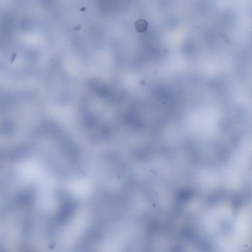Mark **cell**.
<instances>
[{
	"mask_svg": "<svg viewBox=\"0 0 252 252\" xmlns=\"http://www.w3.org/2000/svg\"><path fill=\"white\" fill-rule=\"evenodd\" d=\"M136 30L139 33L145 32L148 28V23L144 19H140L135 23Z\"/></svg>",
	"mask_w": 252,
	"mask_h": 252,
	"instance_id": "6da1fadb",
	"label": "cell"
}]
</instances>
